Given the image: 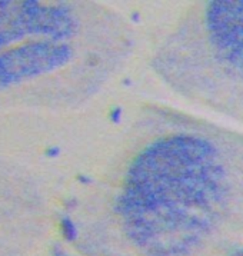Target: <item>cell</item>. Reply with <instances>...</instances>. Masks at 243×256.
<instances>
[{
    "label": "cell",
    "mask_w": 243,
    "mask_h": 256,
    "mask_svg": "<svg viewBox=\"0 0 243 256\" xmlns=\"http://www.w3.org/2000/svg\"><path fill=\"white\" fill-rule=\"evenodd\" d=\"M92 205L104 256H212L243 229V134L149 108L124 132Z\"/></svg>",
    "instance_id": "cell-1"
},
{
    "label": "cell",
    "mask_w": 243,
    "mask_h": 256,
    "mask_svg": "<svg viewBox=\"0 0 243 256\" xmlns=\"http://www.w3.org/2000/svg\"><path fill=\"white\" fill-rule=\"evenodd\" d=\"M150 66L186 100L243 123V0L192 3L156 44Z\"/></svg>",
    "instance_id": "cell-2"
}]
</instances>
